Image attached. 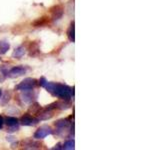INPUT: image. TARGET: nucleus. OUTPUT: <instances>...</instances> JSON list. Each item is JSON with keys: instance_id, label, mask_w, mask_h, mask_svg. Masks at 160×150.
Instances as JSON below:
<instances>
[{"instance_id": "f257e3e1", "label": "nucleus", "mask_w": 160, "mask_h": 150, "mask_svg": "<svg viewBox=\"0 0 160 150\" xmlns=\"http://www.w3.org/2000/svg\"><path fill=\"white\" fill-rule=\"evenodd\" d=\"M45 88L47 89V91L53 94L54 96H57L61 98L62 100H69L71 98L73 91L71 88L68 87L67 85L60 84V83H55V82H47Z\"/></svg>"}, {"instance_id": "f03ea898", "label": "nucleus", "mask_w": 160, "mask_h": 150, "mask_svg": "<svg viewBox=\"0 0 160 150\" xmlns=\"http://www.w3.org/2000/svg\"><path fill=\"white\" fill-rule=\"evenodd\" d=\"M37 86V81L34 78H25L23 81L20 82L15 89L20 90V91H27V90H32Z\"/></svg>"}, {"instance_id": "7ed1b4c3", "label": "nucleus", "mask_w": 160, "mask_h": 150, "mask_svg": "<svg viewBox=\"0 0 160 150\" xmlns=\"http://www.w3.org/2000/svg\"><path fill=\"white\" fill-rule=\"evenodd\" d=\"M49 134H52L51 127L47 126V125H43V126L38 128L36 130V132L34 133V138L35 139H42V138H45L46 136H48Z\"/></svg>"}, {"instance_id": "20e7f679", "label": "nucleus", "mask_w": 160, "mask_h": 150, "mask_svg": "<svg viewBox=\"0 0 160 150\" xmlns=\"http://www.w3.org/2000/svg\"><path fill=\"white\" fill-rule=\"evenodd\" d=\"M50 13L53 20H59L61 19L64 14V8L61 5H55L52 8H50Z\"/></svg>"}, {"instance_id": "39448f33", "label": "nucleus", "mask_w": 160, "mask_h": 150, "mask_svg": "<svg viewBox=\"0 0 160 150\" xmlns=\"http://www.w3.org/2000/svg\"><path fill=\"white\" fill-rule=\"evenodd\" d=\"M39 121V119L34 118L32 115L30 114H24L23 116L20 119V122H21L22 125H25V126H34L35 124H37Z\"/></svg>"}, {"instance_id": "423d86ee", "label": "nucleus", "mask_w": 160, "mask_h": 150, "mask_svg": "<svg viewBox=\"0 0 160 150\" xmlns=\"http://www.w3.org/2000/svg\"><path fill=\"white\" fill-rule=\"evenodd\" d=\"M26 72V69H25L23 66H16V67H13L12 69H10V71L8 72V75L10 77H19L21 75L25 74Z\"/></svg>"}, {"instance_id": "0eeeda50", "label": "nucleus", "mask_w": 160, "mask_h": 150, "mask_svg": "<svg viewBox=\"0 0 160 150\" xmlns=\"http://www.w3.org/2000/svg\"><path fill=\"white\" fill-rule=\"evenodd\" d=\"M37 94L33 93V90H27V91H24V93L21 95L22 100L25 103H31L33 102V100L36 98Z\"/></svg>"}, {"instance_id": "6e6552de", "label": "nucleus", "mask_w": 160, "mask_h": 150, "mask_svg": "<svg viewBox=\"0 0 160 150\" xmlns=\"http://www.w3.org/2000/svg\"><path fill=\"white\" fill-rule=\"evenodd\" d=\"M23 147L26 149H35V148H39L40 147V143L33 141L32 139H27L23 141Z\"/></svg>"}, {"instance_id": "1a4fd4ad", "label": "nucleus", "mask_w": 160, "mask_h": 150, "mask_svg": "<svg viewBox=\"0 0 160 150\" xmlns=\"http://www.w3.org/2000/svg\"><path fill=\"white\" fill-rule=\"evenodd\" d=\"M47 23H49V20L46 16H44V17H41L40 19L35 20V21L33 22V26L34 27H40V26H44V25H46Z\"/></svg>"}, {"instance_id": "9d476101", "label": "nucleus", "mask_w": 160, "mask_h": 150, "mask_svg": "<svg viewBox=\"0 0 160 150\" xmlns=\"http://www.w3.org/2000/svg\"><path fill=\"white\" fill-rule=\"evenodd\" d=\"M24 53H25V49H24V47L23 46H19V47H17L16 49L14 50V52H13V54H12V56L14 57V58H17V59H20L21 58L23 55H24Z\"/></svg>"}, {"instance_id": "9b49d317", "label": "nucleus", "mask_w": 160, "mask_h": 150, "mask_svg": "<svg viewBox=\"0 0 160 150\" xmlns=\"http://www.w3.org/2000/svg\"><path fill=\"white\" fill-rule=\"evenodd\" d=\"M10 48V45L7 41H0V54H5Z\"/></svg>"}, {"instance_id": "f8f14e48", "label": "nucleus", "mask_w": 160, "mask_h": 150, "mask_svg": "<svg viewBox=\"0 0 160 150\" xmlns=\"http://www.w3.org/2000/svg\"><path fill=\"white\" fill-rule=\"evenodd\" d=\"M75 29H74V22L71 23V25H70V27L68 29V31H67V34H68V38L70 41H72L74 42V40H75Z\"/></svg>"}, {"instance_id": "ddd939ff", "label": "nucleus", "mask_w": 160, "mask_h": 150, "mask_svg": "<svg viewBox=\"0 0 160 150\" xmlns=\"http://www.w3.org/2000/svg\"><path fill=\"white\" fill-rule=\"evenodd\" d=\"M69 125V122L67 119H61V120H58V121L55 122V126L60 128V129H63V128H66Z\"/></svg>"}, {"instance_id": "4468645a", "label": "nucleus", "mask_w": 160, "mask_h": 150, "mask_svg": "<svg viewBox=\"0 0 160 150\" xmlns=\"http://www.w3.org/2000/svg\"><path fill=\"white\" fill-rule=\"evenodd\" d=\"M6 124L8 127L15 126V125L18 124V119L16 117H7L6 118Z\"/></svg>"}, {"instance_id": "2eb2a0df", "label": "nucleus", "mask_w": 160, "mask_h": 150, "mask_svg": "<svg viewBox=\"0 0 160 150\" xmlns=\"http://www.w3.org/2000/svg\"><path fill=\"white\" fill-rule=\"evenodd\" d=\"M74 140H68L66 141L64 144H63V149H66V150H71V149H74Z\"/></svg>"}, {"instance_id": "dca6fc26", "label": "nucleus", "mask_w": 160, "mask_h": 150, "mask_svg": "<svg viewBox=\"0 0 160 150\" xmlns=\"http://www.w3.org/2000/svg\"><path fill=\"white\" fill-rule=\"evenodd\" d=\"M29 50H30V55H34V52L38 50V45H37V43L32 42L31 44H30Z\"/></svg>"}, {"instance_id": "f3484780", "label": "nucleus", "mask_w": 160, "mask_h": 150, "mask_svg": "<svg viewBox=\"0 0 160 150\" xmlns=\"http://www.w3.org/2000/svg\"><path fill=\"white\" fill-rule=\"evenodd\" d=\"M39 109H40V106L37 103H35L34 105H31V107H30V111H32L33 113H37L39 111Z\"/></svg>"}, {"instance_id": "a211bd4d", "label": "nucleus", "mask_w": 160, "mask_h": 150, "mask_svg": "<svg viewBox=\"0 0 160 150\" xmlns=\"http://www.w3.org/2000/svg\"><path fill=\"white\" fill-rule=\"evenodd\" d=\"M39 84H40V86H42V87H45L46 86V84H47V80L45 77H41L39 79Z\"/></svg>"}, {"instance_id": "6ab92c4d", "label": "nucleus", "mask_w": 160, "mask_h": 150, "mask_svg": "<svg viewBox=\"0 0 160 150\" xmlns=\"http://www.w3.org/2000/svg\"><path fill=\"white\" fill-rule=\"evenodd\" d=\"M3 123H4V120H3V117L0 115V129L2 128V126H3Z\"/></svg>"}, {"instance_id": "aec40b11", "label": "nucleus", "mask_w": 160, "mask_h": 150, "mask_svg": "<svg viewBox=\"0 0 160 150\" xmlns=\"http://www.w3.org/2000/svg\"><path fill=\"white\" fill-rule=\"evenodd\" d=\"M1 97H2V90L0 89V99H1Z\"/></svg>"}]
</instances>
